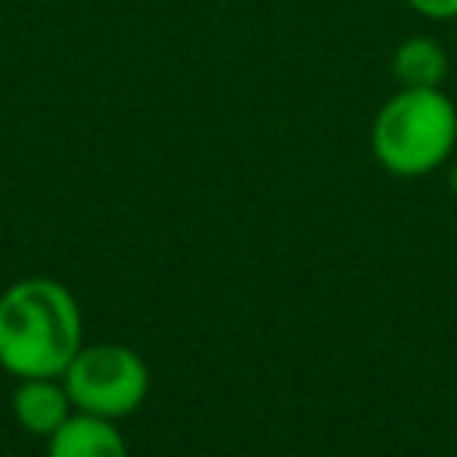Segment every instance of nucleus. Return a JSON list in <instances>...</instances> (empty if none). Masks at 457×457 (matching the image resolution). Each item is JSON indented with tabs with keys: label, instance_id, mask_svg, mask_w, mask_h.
<instances>
[{
	"label": "nucleus",
	"instance_id": "obj_1",
	"mask_svg": "<svg viewBox=\"0 0 457 457\" xmlns=\"http://www.w3.org/2000/svg\"><path fill=\"white\" fill-rule=\"evenodd\" d=\"M82 346V311L57 278H18L0 293V368L14 378L64 375Z\"/></svg>",
	"mask_w": 457,
	"mask_h": 457
},
{
	"label": "nucleus",
	"instance_id": "obj_8",
	"mask_svg": "<svg viewBox=\"0 0 457 457\" xmlns=\"http://www.w3.org/2000/svg\"><path fill=\"white\" fill-rule=\"evenodd\" d=\"M446 168H450V171H446V179H450V193L457 196V154L446 161Z\"/></svg>",
	"mask_w": 457,
	"mask_h": 457
},
{
	"label": "nucleus",
	"instance_id": "obj_5",
	"mask_svg": "<svg viewBox=\"0 0 457 457\" xmlns=\"http://www.w3.org/2000/svg\"><path fill=\"white\" fill-rule=\"evenodd\" d=\"M46 457H129V443L111 418L75 411L54 436H46Z\"/></svg>",
	"mask_w": 457,
	"mask_h": 457
},
{
	"label": "nucleus",
	"instance_id": "obj_2",
	"mask_svg": "<svg viewBox=\"0 0 457 457\" xmlns=\"http://www.w3.org/2000/svg\"><path fill=\"white\" fill-rule=\"evenodd\" d=\"M457 154V104L439 89L389 93L371 118V157L396 179H421Z\"/></svg>",
	"mask_w": 457,
	"mask_h": 457
},
{
	"label": "nucleus",
	"instance_id": "obj_7",
	"mask_svg": "<svg viewBox=\"0 0 457 457\" xmlns=\"http://www.w3.org/2000/svg\"><path fill=\"white\" fill-rule=\"evenodd\" d=\"M425 21H457V0H403Z\"/></svg>",
	"mask_w": 457,
	"mask_h": 457
},
{
	"label": "nucleus",
	"instance_id": "obj_3",
	"mask_svg": "<svg viewBox=\"0 0 457 457\" xmlns=\"http://www.w3.org/2000/svg\"><path fill=\"white\" fill-rule=\"evenodd\" d=\"M61 382L75 411L118 421L143 407L150 393V368L125 343H82Z\"/></svg>",
	"mask_w": 457,
	"mask_h": 457
},
{
	"label": "nucleus",
	"instance_id": "obj_6",
	"mask_svg": "<svg viewBox=\"0 0 457 457\" xmlns=\"http://www.w3.org/2000/svg\"><path fill=\"white\" fill-rule=\"evenodd\" d=\"M389 71L403 89H439L450 71V54L436 36L414 32L396 43L389 57Z\"/></svg>",
	"mask_w": 457,
	"mask_h": 457
},
{
	"label": "nucleus",
	"instance_id": "obj_4",
	"mask_svg": "<svg viewBox=\"0 0 457 457\" xmlns=\"http://www.w3.org/2000/svg\"><path fill=\"white\" fill-rule=\"evenodd\" d=\"M11 411H14V421L29 436L46 439L75 414V403H71L61 375H32V378H18V386L11 393Z\"/></svg>",
	"mask_w": 457,
	"mask_h": 457
}]
</instances>
